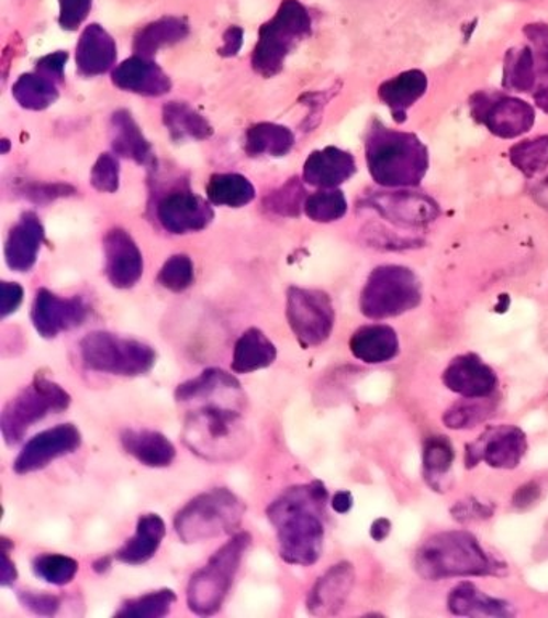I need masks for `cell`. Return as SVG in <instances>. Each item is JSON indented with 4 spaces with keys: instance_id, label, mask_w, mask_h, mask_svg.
<instances>
[{
    "instance_id": "obj_12",
    "label": "cell",
    "mask_w": 548,
    "mask_h": 618,
    "mask_svg": "<svg viewBox=\"0 0 548 618\" xmlns=\"http://www.w3.org/2000/svg\"><path fill=\"white\" fill-rule=\"evenodd\" d=\"M526 450V435L518 427H489L473 443L467 444L465 463L468 468L480 463L494 468H515L525 457Z\"/></svg>"
},
{
    "instance_id": "obj_35",
    "label": "cell",
    "mask_w": 548,
    "mask_h": 618,
    "mask_svg": "<svg viewBox=\"0 0 548 618\" xmlns=\"http://www.w3.org/2000/svg\"><path fill=\"white\" fill-rule=\"evenodd\" d=\"M294 145V135L286 126L272 123L249 128L245 139L246 154L251 156H283Z\"/></svg>"
},
{
    "instance_id": "obj_53",
    "label": "cell",
    "mask_w": 548,
    "mask_h": 618,
    "mask_svg": "<svg viewBox=\"0 0 548 618\" xmlns=\"http://www.w3.org/2000/svg\"><path fill=\"white\" fill-rule=\"evenodd\" d=\"M0 544H2V552H0V554H2V564H0V585L5 588V586L13 585V583L16 582V578H19V571H16L15 562L9 558V548L12 547V543H10L7 538H2Z\"/></svg>"
},
{
    "instance_id": "obj_10",
    "label": "cell",
    "mask_w": 548,
    "mask_h": 618,
    "mask_svg": "<svg viewBox=\"0 0 548 618\" xmlns=\"http://www.w3.org/2000/svg\"><path fill=\"white\" fill-rule=\"evenodd\" d=\"M422 286L414 271L402 266H380L372 271L362 295L360 311L370 319H387L417 308Z\"/></svg>"
},
{
    "instance_id": "obj_38",
    "label": "cell",
    "mask_w": 548,
    "mask_h": 618,
    "mask_svg": "<svg viewBox=\"0 0 548 618\" xmlns=\"http://www.w3.org/2000/svg\"><path fill=\"white\" fill-rule=\"evenodd\" d=\"M13 97L23 109L44 110L57 100V82L41 73H27L13 85Z\"/></svg>"
},
{
    "instance_id": "obj_15",
    "label": "cell",
    "mask_w": 548,
    "mask_h": 618,
    "mask_svg": "<svg viewBox=\"0 0 548 618\" xmlns=\"http://www.w3.org/2000/svg\"><path fill=\"white\" fill-rule=\"evenodd\" d=\"M89 307L79 297L61 298L47 288H41L34 300L31 321L44 339H55L61 332L85 324Z\"/></svg>"
},
{
    "instance_id": "obj_51",
    "label": "cell",
    "mask_w": 548,
    "mask_h": 618,
    "mask_svg": "<svg viewBox=\"0 0 548 618\" xmlns=\"http://www.w3.org/2000/svg\"><path fill=\"white\" fill-rule=\"evenodd\" d=\"M23 287L15 283H2L0 288V316L13 314L23 301Z\"/></svg>"
},
{
    "instance_id": "obj_9",
    "label": "cell",
    "mask_w": 548,
    "mask_h": 618,
    "mask_svg": "<svg viewBox=\"0 0 548 618\" xmlns=\"http://www.w3.org/2000/svg\"><path fill=\"white\" fill-rule=\"evenodd\" d=\"M71 405V397L57 382L37 374L27 387L15 395L0 415V430L9 446L22 442L24 433L37 422L58 415Z\"/></svg>"
},
{
    "instance_id": "obj_50",
    "label": "cell",
    "mask_w": 548,
    "mask_h": 618,
    "mask_svg": "<svg viewBox=\"0 0 548 618\" xmlns=\"http://www.w3.org/2000/svg\"><path fill=\"white\" fill-rule=\"evenodd\" d=\"M492 514H494L492 506L478 501V499L474 498L457 503L452 508L454 519L459 520V522H473V520L489 519Z\"/></svg>"
},
{
    "instance_id": "obj_44",
    "label": "cell",
    "mask_w": 548,
    "mask_h": 618,
    "mask_svg": "<svg viewBox=\"0 0 548 618\" xmlns=\"http://www.w3.org/2000/svg\"><path fill=\"white\" fill-rule=\"evenodd\" d=\"M304 211L312 221H338L348 211V201L339 190H321L307 197L304 201Z\"/></svg>"
},
{
    "instance_id": "obj_14",
    "label": "cell",
    "mask_w": 548,
    "mask_h": 618,
    "mask_svg": "<svg viewBox=\"0 0 548 618\" xmlns=\"http://www.w3.org/2000/svg\"><path fill=\"white\" fill-rule=\"evenodd\" d=\"M473 102V111L492 134L502 139H515L526 134L536 123V111L525 100L515 97H492L480 93Z\"/></svg>"
},
{
    "instance_id": "obj_55",
    "label": "cell",
    "mask_w": 548,
    "mask_h": 618,
    "mask_svg": "<svg viewBox=\"0 0 548 618\" xmlns=\"http://www.w3.org/2000/svg\"><path fill=\"white\" fill-rule=\"evenodd\" d=\"M525 34L527 40L536 45L537 52H548V24H527Z\"/></svg>"
},
{
    "instance_id": "obj_25",
    "label": "cell",
    "mask_w": 548,
    "mask_h": 618,
    "mask_svg": "<svg viewBox=\"0 0 548 618\" xmlns=\"http://www.w3.org/2000/svg\"><path fill=\"white\" fill-rule=\"evenodd\" d=\"M121 444L127 454L147 467H168L176 460L175 444L155 430H124Z\"/></svg>"
},
{
    "instance_id": "obj_1",
    "label": "cell",
    "mask_w": 548,
    "mask_h": 618,
    "mask_svg": "<svg viewBox=\"0 0 548 618\" xmlns=\"http://www.w3.org/2000/svg\"><path fill=\"white\" fill-rule=\"evenodd\" d=\"M328 492L322 482L291 486L267 508L277 531L280 558L288 564L309 567L321 559L325 538Z\"/></svg>"
},
{
    "instance_id": "obj_54",
    "label": "cell",
    "mask_w": 548,
    "mask_h": 618,
    "mask_svg": "<svg viewBox=\"0 0 548 618\" xmlns=\"http://www.w3.org/2000/svg\"><path fill=\"white\" fill-rule=\"evenodd\" d=\"M540 498V486L536 482L519 486L513 496V506L519 510L533 508Z\"/></svg>"
},
{
    "instance_id": "obj_56",
    "label": "cell",
    "mask_w": 548,
    "mask_h": 618,
    "mask_svg": "<svg viewBox=\"0 0 548 618\" xmlns=\"http://www.w3.org/2000/svg\"><path fill=\"white\" fill-rule=\"evenodd\" d=\"M243 44V30L238 26L228 27L227 33L224 34V44L221 47V55L224 57H232L237 55Z\"/></svg>"
},
{
    "instance_id": "obj_11",
    "label": "cell",
    "mask_w": 548,
    "mask_h": 618,
    "mask_svg": "<svg viewBox=\"0 0 548 618\" xmlns=\"http://www.w3.org/2000/svg\"><path fill=\"white\" fill-rule=\"evenodd\" d=\"M287 319L304 349L322 345L332 335L335 308L321 290L291 287L287 295Z\"/></svg>"
},
{
    "instance_id": "obj_61",
    "label": "cell",
    "mask_w": 548,
    "mask_h": 618,
    "mask_svg": "<svg viewBox=\"0 0 548 618\" xmlns=\"http://www.w3.org/2000/svg\"><path fill=\"white\" fill-rule=\"evenodd\" d=\"M534 99H536V106L539 107L540 110L546 111V113H548V86L547 88L537 90L536 96H534Z\"/></svg>"
},
{
    "instance_id": "obj_48",
    "label": "cell",
    "mask_w": 548,
    "mask_h": 618,
    "mask_svg": "<svg viewBox=\"0 0 548 618\" xmlns=\"http://www.w3.org/2000/svg\"><path fill=\"white\" fill-rule=\"evenodd\" d=\"M60 15L58 23L66 31H75L88 19L92 0H58Z\"/></svg>"
},
{
    "instance_id": "obj_47",
    "label": "cell",
    "mask_w": 548,
    "mask_h": 618,
    "mask_svg": "<svg viewBox=\"0 0 548 618\" xmlns=\"http://www.w3.org/2000/svg\"><path fill=\"white\" fill-rule=\"evenodd\" d=\"M303 194L301 184L298 183V179H293L287 186H283L279 192L270 197L269 208L276 213L294 217V214L300 213V208L303 207Z\"/></svg>"
},
{
    "instance_id": "obj_7",
    "label": "cell",
    "mask_w": 548,
    "mask_h": 618,
    "mask_svg": "<svg viewBox=\"0 0 548 618\" xmlns=\"http://www.w3.org/2000/svg\"><path fill=\"white\" fill-rule=\"evenodd\" d=\"M312 20L300 0H283L276 15L259 30L253 52V68L270 78L286 64L294 47L311 34Z\"/></svg>"
},
{
    "instance_id": "obj_32",
    "label": "cell",
    "mask_w": 548,
    "mask_h": 618,
    "mask_svg": "<svg viewBox=\"0 0 548 618\" xmlns=\"http://www.w3.org/2000/svg\"><path fill=\"white\" fill-rule=\"evenodd\" d=\"M189 24L176 16L156 20L138 30L134 37L135 54L150 58L161 48L180 43L189 36Z\"/></svg>"
},
{
    "instance_id": "obj_41",
    "label": "cell",
    "mask_w": 548,
    "mask_h": 618,
    "mask_svg": "<svg viewBox=\"0 0 548 618\" xmlns=\"http://www.w3.org/2000/svg\"><path fill=\"white\" fill-rule=\"evenodd\" d=\"M510 162L527 177H534L548 168V135L519 142L510 148Z\"/></svg>"
},
{
    "instance_id": "obj_21",
    "label": "cell",
    "mask_w": 548,
    "mask_h": 618,
    "mask_svg": "<svg viewBox=\"0 0 548 618\" xmlns=\"http://www.w3.org/2000/svg\"><path fill=\"white\" fill-rule=\"evenodd\" d=\"M113 82L118 88L141 96L158 97L169 92L171 79L150 58H127L113 71Z\"/></svg>"
},
{
    "instance_id": "obj_24",
    "label": "cell",
    "mask_w": 548,
    "mask_h": 618,
    "mask_svg": "<svg viewBox=\"0 0 548 618\" xmlns=\"http://www.w3.org/2000/svg\"><path fill=\"white\" fill-rule=\"evenodd\" d=\"M354 173H356L354 156L336 147L314 152L309 155L306 165H304L306 183L311 186L322 187V189H333V187L346 183Z\"/></svg>"
},
{
    "instance_id": "obj_13",
    "label": "cell",
    "mask_w": 548,
    "mask_h": 618,
    "mask_svg": "<svg viewBox=\"0 0 548 618\" xmlns=\"http://www.w3.org/2000/svg\"><path fill=\"white\" fill-rule=\"evenodd\" d=\"M81 443V432L72 423L52 427V429L37 433L24 444L13 463V471L19 475L41 471L58 457L68 456L78 451Z\"/></svg>"
},
{
    "instance_id": "obj_62",
    "label": "cell",
    "mask_w": 548,
    "mask_h": 618,
    "mask_svg": "<svg viewBox=\"0 0 548 618\" xmlns=\"http://www.w3.org/2000/svg\"><path fill=\"white\" fill-rule=\"evenodd\" d=\"M110 567L111 558H109V555H105V558L97 559V561L93 562V571H96L97 574H105L107 571H110Z\"/></svg>"
},
{
    "instance_id": "obj_60",
    "label": "cell",
    "mask_w": 548,
    "mask_h": 618,
    "mask_svg": "<svg viewBox=\"0 0 548 618\" xmlns=\"http://www.w3.org/2000/svg\"><path fill=\"white\" fill-rule=\"evenodd\" d=\"M536 68L543 78H548V52H539L536 57Z\"/></svg>"
},
{
    "instance_id": "obj_42",
    "label": "cell",
    "mask_w": 548,
    "mask_h": 618,
    "mask_svg": "<svg viewBox=\"0 0 548 618\" xmlns=\"http://www.w3.org/2000/svg\"><path fill=\"white\" fill-rule=\"evenodd\" d=\"M79 564L76 559L65 554H41L33 561V572L48 585L65 586L75 580Z\"/></svg>"
},
{
    "instance_id": "obj_2",
    "label": "cell",
    "mask_w": 548,
    "mask_h": 618,
    "mask_svg": "<svg viewBox=\"0 0 548 618\" xmlns=\"http://www.w3.org/2000/svg\"><path fill=\"white\" fill-rule=\"evenodd\" d=\"M367 165L380 186L414 187L428 172V151L415 134L377 123L367 135Z\"/></svg>"
},
{
    "instance_id": "obj_19",
    "label": "cell",
    "mask_w": 548,
    "mask_h": 618,
    "mask_svg": "<svg viewBox=\"0 0 548 618\" xmlns=\"http://www.w3.org/2000/svg\"><path fill=\"white\" fill-rule=\"evenodd\" d=\"M356 582L351 562L332 565L312 586L307 595V610L312 616H336L345 607Z\"/></svg>"
},
{
    "instance_id": "obj_26",
    "label": "cell",
    "mask_w": 548,
    "mask_h": 618,
    "mask_svg": "<svg viewBox=\"0 0 548 618\" xmlns=\"http://www.w3.org/2000/svg\"><path fill=\"white\" fill-rule=\"evenodd\" d=\"M447 607L460 617H513L515 609L508 600L480 592L473 583L461 582L447 597Z\"/></svg>"
},
{
    "instance_id": "obj_17",
    "label": "cell",
    "mask_w": 548,
    "mask_h": 618,
    "mask_svg": "<svg viewBox=\"0 0 548 618\" xmlns=\"http://www.w3.org/2000/svg\"><path fill=\"white\" fill-rule=\"evenodd\" d=\"M443 382L450 391L463 398H488L497 388V374L478 354L468 353L450 361Z\"/></svg>"
},
{
    "instance_id": "obj_30",
    "label": "cell",
    "mask_w": 548,
    "mask_h": 618,
    "mask_svg": "<svg viewBox=\"0 0 548 618\" xmlns=\"http://www.w3.org/2000/svg\"><path fill=\"white\" fill-rule=\"evenodd\" d=\"M277 360V349L266 333L251 328L243 332L235 343L232 356V371L235 374H251L272 366Z\"/></svg>"
},
{
    "instance_id": "obj_23",
    "label": "cell",
    "mask_w": 548,
    "mask_h": 618,
    "mask_svg": "<svg viewBox=\"0 0 548 618\" xmlns=\"http://www.w3.org/2000/svg\"><path fill=\"white\" fill-rule=\"evenodd\" d=\"M116 43L109 31L92 23L82 31L76 47V65L85 76H99L109 71L116 62Z\"/></svg>"
},
{
    "instance_id": "obj_39",
    "label": "cell",
    "mask_w": 548,
    "mask_h": 618,
    "mask_svg": "<svg viewBox=\"0 0 548 618\" xmlns=\"http://www.w3.org/2000/svg\"><path fill=\"white\" fill-rule=\"evenodd\" d=\"M454 460H456V451L447 437L436 435L426 440L425 448H423V467H425V477L429 486L443 492L439 482L446 478Z\"/></svg>"
},
{
    "instance_id": "obj_49",
    "label": "cell",
    "mask_w": 548,
    "mask_h": 618,
    "mask_svg": "<svg viewBox=\"0 0 548 618\" xmlns=\"http://www.w3.org/2000/svg\"><path fill=\"white\" fill-rule=\"evenodd\" d=\"M20 604L36 616L52 617L60 610V597L48 593L20 592Z\"/></svg>"
},
{
    "instance_id": "obj_31",
    "label": "cell",
    "mask_w": 548,
    "mask_h": 618,
    "mask_svg": "<svg viewBox=\"0 0 548 618\" xmlns=\"http://www.w3.org/2000/svg\"><path fill=\"white\" fill-rule=\"evenodd\" d=\"M111 144L118 155L134 159L138 165H150L154 159L150 144L130 111H116L111 118Z\"/></svg>"
},
{
    "instance_id": "obj_5",
    "label": "cell",
    "mask_w": 548,
    "mask_h": 618,
    "mask_svg": "<svg viewBox=\"0 0 548 618\" xmlns=\"http://www.w3.org/2000/svg\"><path fill=\"white\" fill-rule=\"evenodd\" d=\"M245 510L242 499L231 489L201 493L176 514L177 537L186 544L224 537L241 527Z\"/></svg>"
},
{
    "instance_id": "obj_37",
    "label": "cell",
    "mask_w": 548,
    "mask_h": 618,
    "mask_svg": "<svg viewBox=\"0 0 548 618\" xmlns=\"http://www.w3.org/2000/svg\"><path fill=\"white\" fill-rule=\"evenodd\" d=\"M536 55L530 47L510 48L505 55L504 88L529 92L536 86Z\"/></svg>"
},
{
    "instance_id": "obj_28",
    "label": "cell",
    "mask_w": 548,
    "mask_h": 618,
    "mask_svg": "<svg viewBox=\"0 0 548 618\" xmlns=\"http://www.w3.org/2000/svg\"><path fill=\"white\" fill-rule=\"evenodd\" d=\"M426 88H428V79L425 73L411 69L383 82L378 89V97L384 106L390 107L394 120L402 123L407 118V110L422 99Z\"/></svg>"
},
{
    "instance_id": "obj_18",
    "label": "cell",
    "mask_w": 548,
    "mask_h": 618,
    "mask_svg": "<svg viewBox=\"0 0 548 618\" xmlns=\"http://www.w3.org/2000/svg\"><path fill=\"white\" fill-rule=\"evenodd\" d=\"M370 207L384 220L401 228H423L438 218L439 208L429 197L414 192L377 194L370 197Z\"/></svg>"
},
{
    "instance_id": "obj_16",
    "label": "cell",
    "mask_w": 548,
    "mask_h": 618,
    "mask_svg": "<svg viewBox=\"0 0 548 618\" xmlns=\"http://www.w3.org/2000/svg\"><path fill=\"white\" fill-rule=\"evenodd\" d=\"M156 217L171 234H189L203 231L213 221V210L206 200L189 190L171 192L159 200Z\"/></svg>"
},
{
    "instance_id": "obj_33",
    "label": "cell",
    "mask_w": 548,
    "mask_h": 618,
    "mask_svg": "<svg viewBox=\"0 0 548 618\" xmlns=\"http://www.w3.org/2000/svg\"><path fill=\"white\" fill-rule=\"evenodd\" d=\"M241 382L225 371L206 369L200 376L190 378L177 387L176 399L179 402H200L203 399L216 397L224 391L242 390Z\"/></svg>"
},
{
    "instance_id": "obj_46",
    "label": "cell",
    "mask_w": 548,
    "mask_h": 618,
    "mask_svg": "<svg viewBox=\"0 0 548 618\" xmlns=\"http://www.w3.org/2000/svg\"><path fill=\"white\" fill-rule=\"evenodd\" d=\"M90 183L99 192H116L120 187V163L113 155L103 154L90 173Z\"/></svg>"
},
{
    "instance_id": "obj_29",
    "label": "cell",
    "mask_w": 548,
    "mask_h": 618,
    "mask_svg": "<svg viewBox=\"0 0 548 618\" xmlns=\"http://www.w3.org/2000/svg\"><path fill=\"white\" fill-rule=\"evenodd\" d=\"M165 537V520L158 514H145L138 519L134 537L116 552V559L127 565L145 564L158 552Z\"/></svg>"
},
{
    "instance_id": "obj_57",
    "label": "cell",
    "mask_w": 548,
    "mask_h": 618,
    "mask_svg": "<svg viewBox=\"0 0 548 618\" xmlns=\"http://www.w3.org/2000/svg\"><path fill=\"white\" fill-rule=\"evenodd\" d=\"M354 498L351 493L342 489L332 499V508L338 514H348L353 509Z\"/></svg>"
},
{
    "instance_id": "obj_4",
    "label": "cell",
    "mask_w": 548,
    "mask_h": 618,
    "mask_svg": "<svg viewBox=\"0 0 548 618\" xmlns=\"http://www.w3.org/2000/svg\"><path fill=\"white\" fill-rule=\"evenodd\" d=\"M251 541L248 531L235 533L192 575L187 586V606L193 614L208 617L220 613Z\"/></svg>"
},
{
    "instance_id": "obj_40",
    "label": "cell",
    "mask_w": 548,
    "mask_h": 618,
    "mask_svg": "<svg viewBox=\"0 0 548 618\" xmlns=\"http://www.w3.org/2000/svg\"><path fill=\"white\" fill-rule=\"evenodd\" d=\"M176 599V593L172 589L152 592L123 604V607L118 610L116 617L161 618L171 613Z\"/></svg>"
},
{
    "instance_id": "obj_27",
    "label": "cell",
    "mask_w": 548,
    "mask_h": 618,
    "mask_svg": "<svg viewBox=\"0 0 548 618\" xmlns=\"http://www.w3.org/2000/svg\"><path fill=\"white\" fill-rule=\"evenodd\" d=\"M349 349L354 357L367 364H383L399 353V339L393 328L383 324L366 325L353 333Z\"/></svg>"
},
{
    "instance_id": "obj_3",
    "label": "cell",
    "mask_w": 548,
    "mask_h": 618,
    "mask_svg": "<svg viewBox=\"0 0 548 618\" xmlns=\"http://www.w3.org/2000/svg\"><path fill=\"white\" fill-rule=\"evenodd\" d=\"M502 567L504 565H499L484 551L474 534L461 530L433 534L415 554L418 575L432 582L454 576L491 575Z\"/></svg>"
},
{
    "instance_id": "obj_52",
    "label": "cell",
    "mask_w": 548,
    "mask_h": 618,
    "mask_svg": "<svg viewBox=\"0 0 548 618\" xmlns=\"http://www.w3.org/2000/svg\"><path fill=\"white\" fill-rule=\"evenodd\" d=\"M66 60H68L66 52H55V54L47 55V57L37 62L36 71L44 75L45 78L52 79V81H61Z\"/></svg>"
},
{
    "instance_id": "obj_36",
    "label": "cell",
    "mask_w": 548,
    "mask_h": 618,
    "mask_svg": "<svg viewBox=\"0 0 548 618\" xmlns=\"http://www.w3.org/2000/svg\"><path fill=\"white\" fill-rule=\"evenodd\" d=\"M255 187L242 175H214L206 186L208 199L221 207L241 208L255 199Z\"/></svg>"
},
{
    "instance_id": "obj_58",
    "label": "cell",
    "mask_w": 548,
    "mask_h": 618,
    "mask_svg": "<svg viewBox=\"0 0 548 618\" xmlns=\"http://www.w3.org/2000/svg\"><path fill=\"white\" fill-rule=\"evenodd\" d=\"M391 526L390 520L388 519H377L372 523V529H370V537L373 538L374 541H383L384 538L390 537Z\"/></svg>"
},
{
    "instance_id": "obj_34",
    "label": "cell",
    "mask_w": 548,
    "mask_h": 618,
    "mask_svg": "<svg viewBox=\"0 0 548 618\" xmlns=\"http://www.w3.org/2000/svg\"><path fill=\"white\" fill-rule=\"evenodd\" d=\"M163 120H165L169 134L176 141H183V139L203 141V139H208L213 134L211 124L198 111L193 110L189 103L169 102L163 109Z\"/></svg>"
},
{
    "instance_id": "obj_20",
    "label": "cell",
    "mask_w": 548,
    "mask_h": 618,
    "mask_svg": "<svg viewBox=\"0 0 548 618\" xmlns=\"http://www.w3.org/2000/svg\"><path fill=\"white\" fill-rule=\"evenodd\" d=\"M105 273L111 286L131 288L144 273V258L137 243L123 229H113L103 242Z\"/></svg>"
},
{
    "instance_id": "obj_8",
    "label": "cell",
    "mask_w": 548,
    "mask_h": 618,
    "mask_svg": "<svg viewBox=\"0 0 548 618\" xmlns=\"http://www.w3.org/2000/svg\"><path fill=\"white\" fill-rule=\"evenodd\" d=\"M79 353L88 369L111 376H145L156 363V352L147 343L103 331L88 333L79 343Z\"/></svg>"
},
{
    "instance_id": "obj_43",
    "label": "cell",
    "mask_w": 548,
    "mask_h": 618,
    "mask_svg": "<svg viewBox=\"0 0 548 618\" xmlns=\"http://www.w3.org/2000/svg\"><path fill=\"white\" fill-rule=\"evenodd\" d=\"M492 412L494 402L489 401V397L465 398V401L457 402L443 416V422L452 430L471 429L491 418Z\"/></svg>"
},
{
    "instance_id": "obj_45",
    "label": "cell",
    "mask_w": 548,
    "mask_h": 618,
    "mask_svg": "<svg viewBox=\"0 0 548 618\" xmlns=\"http://www.w3.org/2000/svg\"><path fill=\"white\" fill-rule=\"evenodd\" d=\"M195 280V269L192 260L187 255H175L165 263L159 271L158 283L168 290H187Z\"/></svg>"
},
{
    "instance_id": "obj_6",
    "label": "cell",
    "mask_w": 548,
    "mask_h": 618,
    "mask_svg": "<svg viewBox=\"0 0 548 618\" xmlns=\"http://www.w3.org/2000/svg\"><path fill=\"white\" fill-rule=\"evenodd\" d=\"M213 398L203 399L200 408L190 411L183 439L200 456L224 460L242 451V440L245 439L243 412L213 401Z\"/></svg>"
},
{
    "instance_id": "obj_22",
    "label": "cell",
    "mask_w": 548,
    "mask_h": 618,
    "mask_svg": "<svg viewBox=\"0 0 548 618\" xmlns=\"http://www.w3.org/2000/svg\"><path fill=\"white\" fill-rule=\"evenodd\" d=\"M43 241L44 228L36 214L24 213L7 239L5 262L10 269L27 273L36 265Z\"/></svg>"
},
{
    "instance_id": "obj_59",
    "label": "cell",
    "mask_w": 548,
    "mask_h": 618,
    "mask_svg": "<svg viewBox=\"0 0 548 618\" xmlns=\"http://www.w3.org/2000/svg\"><path fill=\"white\" fill-rule=\"evenodd\" d=\"M534 199L537 200V203H539L540 207L548 210V177L536 187V190H534Z\"/></svg>"
}]
</instances>
